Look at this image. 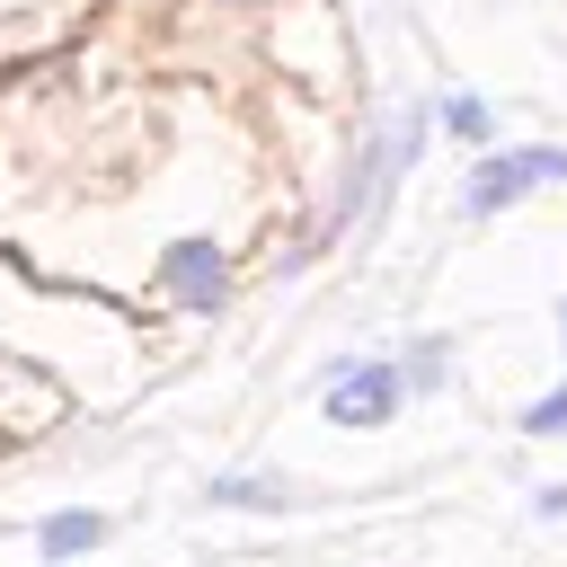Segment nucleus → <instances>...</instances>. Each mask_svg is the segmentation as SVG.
I'll return each instance as SVG.
<instances>
[{"mask_svg": "<svg viewBox=\"0 0 567 567\" xmlns=\"http://www.w3.org/2000/svg\"><path fill=\"white\" fill-rule=\"evenodd\" d=\"M399 399H408V381H399L390 363H354V372L328 381V416H337V425H390Z\"/></svg>", "mask_w": 567, "mask_h": 567, "instance_id": "f03ea898", "label": "nucleus"}, {"mask_svg": "<svg viewBox=\"0 0 567 567\" xmlns=\"http://www.w3.org/2000/svg\"><path fill=\"white\" fill-rule=\"evenodd\" d=\"M558 177H567V151H549V142H540V151H496V159L470 168V195H461V204H470V213H505L514 195L558 186Z\"/></svg>", "mask_w": 567, "mask_h": 567, "instance_id": "f257e3e1", "label": "nucleus"}, {"mask_svg": "<svg viewBox=\"0 0 567 567\" xmlns=\"http://www.w3.org/2000/svg\"><path fill=\"white\" fill-rule=\"evenodd\" d=\"M159 284H168L177 301H195V310L221 301V248H213V239H177V248L159 257Z\"/></svg>", "mask_w": 567, "mask_h": 567, "instance_id": "7ed1b4c3", "label": "nucleus"}, {"mask_svg": "<svg viewBox=\"0 0 567 567\" xmlns=\"http://www.w3.org/2000/svg\"><path fill=\"white\" fill-rule=\"evenodd\" d=\"M558 425H567V390H549V399L523 416V434H558Z\"/></svg>", "mask_w": 567, "mask_h": 567, "instance_id": "423d86ee", "label": "nucleus"}, {"mask_svg": "<svg viewBox=\"0 0 567 567\" xmlns=\"http://www.w3.org/2000/svg\"><path fill=\"white\" fill-rule=\"evenodd\" d=\"M443 124H452V133H470V142L487 133V115H478V97H452V106H443Z\"/></svg>", "mask_w": 567, "mask_h": 567, "instance_id": "0eeeda50", "label": "nucleus"}, {"mask_svg": "<svg viewBox=\"0 0 567 567\" xmlns=\"http://www.w3.org/2000/svg\"><path fill=\"white\" fill-rule=\"evenodd\" d=\"M213 496H221V505H284V487H275V478H221Z\"/></svg>", "mask_w": 567, "mask_h": 567, "instance_id": "39448f33", "label": "nucleus"}, {"mask_svg": "<svg viewBox=\"0 0 567 567\" xmlns=\"http://www.w3.org/2000/svg\"><path fill=\"white\" fill-rule=\"evenodd\" d=\"M97 540H106V523H97V514H53V523L35 532V549H44V558H71V549H97Z\"/></svg>", "mask_w": 567, "mask_h": 567, "instance_id": "20e7f679", "label": "nucleus"}]
</instances>
